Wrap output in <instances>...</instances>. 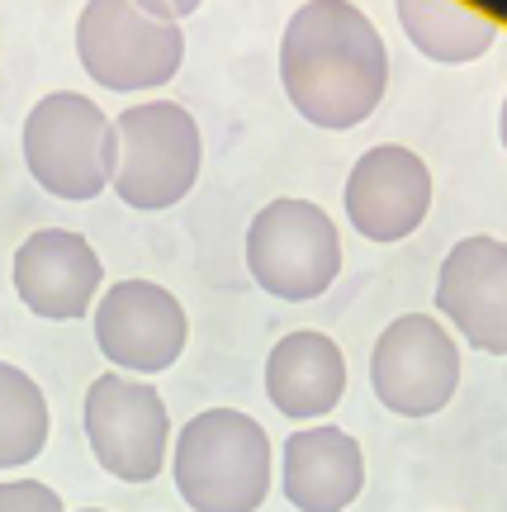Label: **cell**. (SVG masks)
<instances>
[{"mask_svg": "<svg viewBox=\"0 0 507 512\" xmlns=\"http://www.w3.org/2000/svg\"><path fill=\"white\" fill-rule=\"evenodd\" d=\"M119 162H114V195L128 209H171L181 204L204 166L200 124L176 100H143L114 119Z\"/></svg>", "mask_w": 507, "mask_h": 512, "instance_id": "obj_4", "label": "cell"}, {"mask_svg": "<svg viewBox=\"0 0 507 512\" xmlns=\"http://www.w3.org/2000/svg\"><path fill=\"white\" fill-rule=\"evenodd\" d=\"M266 394L294 422L327 418L346 394V356L327 332H290L266 356Z\"/></svg>", "mask_w": 507, "mask_h": 512, "instance_id": "obj_14", "label": "cell"}, {"mask_svg": "<svg viewBox=\"0 0 507 512\" xmlns=\"http://www.w3.org/2000/svg\"><path fill=\"white\" fill-rule=\"evenodd\" d=\"M190 318L181 299L152 280H119L95 304V347L128 375H157L181 361Z\"/></svg>", "mask_w": 507, "mask_h": 512, "instance_id": "obj_9", "label": "cell"}, {"mask_svg": "<svg viewBox=\"0 0 507 512\" xmlns=\"http://www.w3.org/2000/svg\"><path fill=\"white\" fill-rule=\"evenodd\" d=\"M76 57L105 91H157L181 72L185 38L162 5L95 0L76 19Z\"/></svg>", "mask_w": 507, "mask_h": 512, "instance_id": "obj_5", "label": "cell"}, {"mask_svg": "<svg viewBox=\"0 0 507 512\" xmlns=\"http://www.w3.org/2000/svg\"><path fill=\"white\" fill-rule=\"evenodd\" d=\"M86 441L95 460L124 484H147L171 456V413L157 384L133 375H100L86 389Z\"/></svg>", "mask_w": 507, "mask_h": 512, "instance_id": "obj_8", "label": "cell"}, {"mask_svg": "<svg viewBox=\"0 0 507 512\" xmlns=\"http://www.w3.org/2000/svg\"><path fill=\"white\" fill-rule=\"evenodd\" d=\"M271 437L242 408H204L171 451L176 489L195 512H256L271 494Z\"/></svg>", "mask_w": 507, "mask_h": 512, "instance_id": "obj_2", "label": "cell"}, {"mask_svg": "<svg viewBox=\"0 0 507 512\" xmlns=\"http://www.w3.org/2000/svg\"><path fill=\"white\" fill-rule=\"evenodd\" d=\"M370 389L399 418H432L460 389V347L432 313H403L370 347Z\"/></svg>", "mask_w": 507, "mask_h": 512, "instance_id": "obj_7", "label": "cell"}, {"mask_svg": "<svg viewBox=\"0 0 507 512\" xmlns=\"http://www.w3.org/2000/svg\"><path fill=\"white\" fill-rule=\"evenodd\" d=\"M498 133H503V147H507V100H503V119H498Z\"/></svg>", "mask_w": 507, "mask_h": 512, "instance_id": "obj_18", "label": "cell"}, {"mask_svg": "<svg viewBox=\"0 0 507 512\" xmlns=\"http://www.w3.org/2000/svg\"><path fill=\"white\" fill-rule=\"evenodd\" d=\"M247 271L275 299H318L332 290L342 271V238L323 204L313 200H271L247 228Z\"/></svg>", "mask_w": 507, "mask_h": 512, "instance_id": "obj_6", "label": "cell"}, {"mask_svg": "<svg viewBox=\"0 0 507 512\" xmlns=\"http://www.w3.org/2000/svg\"><path fill=\"white\" fill-rule=\"evenodd\" d=\"M280 81L290 105L313 128L365 124L389 91V48L361 5H299L280 38Z\"/></svg>", "mask_w": 507, "mask_h": 512, "instance_id": "obj_1", "label": "cell"}, {"mask_svg": "<svg viewBox=\"0 0 507 512\" xmlns=\"http://www.w3.org/2000/svg\"><path fill=\"white\" fill-rule=\"evenodd\" d=\"M432 209V171L413 147L380 143L346 176V219L370 242H403Z\"/></svg>", "mask_w": 507, "mask_h": 512, "instance_id": "obj_10", "label": "cell"}, {"mask_svg": "<svg viewBox=\"0 0 507 512\" xmlns=\"http://www.w3.org/2000/svg\"><path fill=\"white\" fill-rule=\"evenodd\" d=\"M48 432H53V418H48V399L38 380L0 361V470L38 460L48 446Z\"/></svg>", "mask_w": 507, "mask_h": 512, "instance_id": "obj_16", "label": "cell"}, {"mask_svg": "<svg viewBox=\"0 0 507 512\" xmlns=\"http://www.w3.org/2000/svg\"><path fill=\"white\" fill-rule=\"evenodd\" d=\"M280 484L299 512H342L365 489V451L342 427H304L285 441Z\"/></svg>", "mask_w": 507, "mask_h": 512, "instance_id": "obj_13", "label": "cell"}, {"mask_svg": "<svg viewBox=\"0 0 507 512\" xmlns=\"http://www.w3.org/2000/svg\"><path fill=\"white\" fill-rule=\"evenodd\" d=\"M436 309L474 351L507 356V242L489 233L455 242L436 275Z\"/></svg>", "mask_w": 507, "mask_h": 512, "instance_id": "obj_11", "label": "cell"}, {"mask_svg": "<svg viewBox=\"0 0 507 512\" xmlns=\"http://www.w3.org/2000/svg\"><path fill=\"white\" fill-rule=\"evenodd\" d=\"M399 24L408 43L432 62H474L498 43V24L470 5H446V0H408L399 5Z\"/></svg>", "mask_w": 507, "mask_h": 512, "instance_id": "obj_15", "label": "cell"}, {"mask_svg": "<svg viewBox=\"0 0 507 512\" xmlns=\"http://www.w3.org/2000/svg\"><path fill=\"white\" fill-rule=\"evenodd\" d=\"M119 133L91 95L53 91L24 119V166L57 200H95L114 181Z\"/></svg>", "mask_w": 507, "mask_h": 512, "instance_id": "obj_3", "label": "cell"}, {"mask_svg": "<svg viewBox=\"0 0 507 512\" xmlns=\"http://www.w3.org/2000/svg\"><path fill=\"white\" fill-rule=\"evenodd\" d=\"M76 512H105V508H76Z\"/></svg>", "mask_w": 507, "mask_h": 512, "instance_id": "obj_19", "label": "cell"}, {"mask_svg": "<svg viewBox=\"0 0 507 512\" xmlns=\"http://www.w3.org/2000/svg\"><path fill=\"white\" fill-rule=\"evenodd\" d=\"M0 512H67L53 484L38 479H5L0 484Z\"/></svg>", "mask_w": 507, "mask_h": 512, "instance_id": "obj_17", "label": "cell"}, {"mask_svg": "<svg viewBox=\"0 0 507 512\" xmlns=\"http://www.w3.org/2000/svg\"><path fill=\"white\" fill-rule=\"evenodd\" d=\"M15 294L24 309L48 318V323H67L95 309V294L105 280V266L95 247L72 228H38L15 247Z\"/></svg>", "mask_w": 507, "mask_h": 512, "instance_id": "obj_12", "label": "cell"}]
</instances>
